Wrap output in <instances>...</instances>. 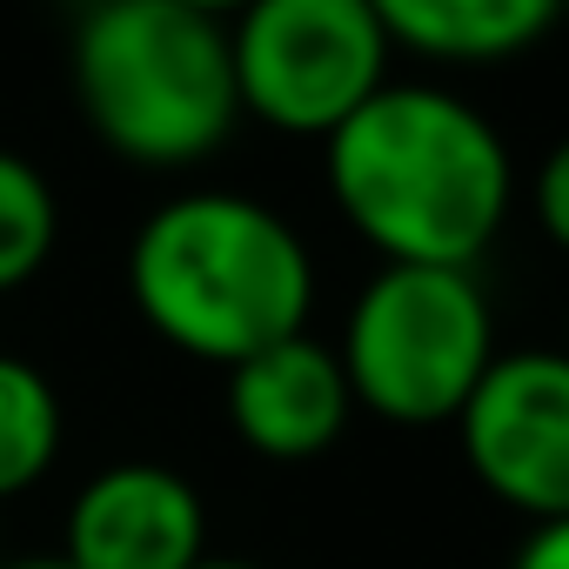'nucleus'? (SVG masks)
Masks as SVG:
<instances>
[{
  "label": "nucleus",
  "instance_id": "obj_1",
  "mask_svg": "<svg viewBox=\"0 0 569 569\" xmlns=\"http://www.w3.org/2000/svg\"><path fill=\"white\" fill-rule=\"evenodd\" d=\"M329 194L342 221L409 268H476L509 208L516 161L496 121L436 81H389L329 141Z\"/></svg>",
  "mask_w": 569,
  "mask_h": 569
},
{
  "label": "nucleus",
  "instance_id": "obj_2",
  "mask_svg": "<svg viewBox=\"0 0 569 569\" xmlns=\"http://www.w3.org/2000/svg\"><path fill=\"white\" fill-rule=\"evenodd\" d=\"M128 296L141 322L208 362L234 369L309 329L316 261L296 221L234 188L168 194L128 241Z\"/></svg>",
  "mask_w": 569,
  "mask_h": 569
},
{
  "label": "nucleus",
  "instance_id": "obj_3",
  "mask_svg": "<svg viewBox=\"0 0 569 569\" xmlns=\"http://www.w3.org/2000/svg\"><path fill=\"white\" fill-rule=\"evenodd\" d=\"M74 101L134 168H201L241 128L228 21L174 0H94L74 28Z\"/></svg>",
  "mask_w": 569,
  "mask_h": 569
},
{
  "label": "nucleus",
  "instance_id": "obj_4",
  "mask_svg": "<svg viewBox=\"0 0 569 569\" xmlns=\"http://www.w3.org/2000/svg\"><path fill=\"white\" fill-rule=\"evenodd\" d=\"M336 356L356 409L402 429H442L496 362V309L476 268L382 261L349 302Z\"/></svg>",
  "mask_w": 569,
  "mask_h": 569
},
{
  "label": "nucleus",
  "instance_id": "obj_5",
  "mask_svg": "<svg viewBox=\"0 0 569 569\" xmlns=\"http://www.w3.org/2000/svg\"><path fill=\"white\" fill-rule=\"evenodd\" d=\"M389 34L369 0H248L228 21L241 114L274 134L329 141L369 94L389 88Z\"/></svg>",
  "mask_w": 569,
  "mask_h": 569
},
{
  "label": "nucleus",
  "instance_id": "obj_6",
  "mask_svg": "<svg viewBox=\"0 0 569 569\" xmlns=\"http://www.w3.org/2000/svg\"><path fill=\"white\" fill-rule=\"evenodd\" d=\"M469 476L529 522L569 516V356L496 349L489 376L449 422Z\"/></svg>",
  "mask_w": 569,
  "mask_h": 569
},
{
  "label": "nucleus",
  "instance_id": "obj_7",
  "mask_svg": "<svg viewBox=\"0 0 569 569\" xmlns=\"http://www.w3.org/2000/svg\"><path fill=\"white\" fill-rule=\"evenodd\" d=\"M61 556L74 569H194L208 556V509L168 462H108L74 489Z\"/></svg>",
  "mask_w": 569,
  "mask_h": 569
},
{
  "label": "nucleus",
  "instance_id": "obj_8",
  "mask_svg": "<svg viewBox=\"0 0 569 569\" xmlns=\"http://www.w3.org/2000/svg\"><path fill=\"white\" fill-rule=\"evenodd\" d=\"M349 416H356V396H349L342 356L309 329L228 369V429L268 462L322 456L349 429Z\"/></svg>",
  "mask_w": 569,
  "mask_h": 569
},
{
  "label": "nucleus",
  "instance_id": "obj_9",
  "mask_svg": "<svg viewBox=\"0 0 569 569\" xmlns=\"http://www.w3.org/2000/svg\"><path fill=\"white\" fill-rule=\"evenodd\" d=\"M369 8L389 48H409L442 68L516 61L562 21V0H369Z\"/></svg>",
  "mask_w": 569,
  "mask_h": 569
},
{
  "label": "nucleus",
  "instance_id": "obj_10",
  "mask_svg": "<svg viewBox=\"0 0 569 569\" xmlns=\"http://www.w3.org/2000/svg\"><path fill=\"white\" fill-rule=\"evenodd\" d=\"M61 396L54 382L21 362V356H0V502L34 489L54 456H61Z\"/></svg>",
  "mask_w": 569,
  "mask_h": 569
},
{
  "label": "nucleus",
  "instance_id": "obj_11",
  "mask_svg": "<svg viewBox=\"0 0 569 569\" xmlns=\"http://www.w3.org/2000/svg\"><path fill=\"white\" fill-rule=\"evenodd\" d=\"M54 234H61V208H54L48 174L28 154L0 148V296L28 289V281L48 268Z\"/></svg>",
  "mask_w": 569,
  "mask_h": 569
},
{
  "label": "nucleus",
  "instance_id": "obj_12",
  "mask_svg": "<svg viewBox=\"0 0 569 569\" xmlns=\"http://www.w3.org/2000/svg\"><path fill=\"white\" fill-rule=\"evenodd\" d=\"M529 208H536L542 234L569 254V134L542 154V168H536V181H529Z\"/></svg>",
  "mask_w": 569,
  "mask_h": 569
},
{
  "label": "nucleus",
  "instance_id": "obj_13",
  "mask_svg": "<svg viewBox=\"0 0 569 569\" xmlns=\"http://www.w3.org/2000/svg\"><path fill=\"white\" fill-rule=\"evenodd\" d=\"M509 569H569V516H549V522H529L522 549Z\"/></svg>",
  "mask_w": 569,
  "mask_h": 569
},
{
  "label": "nucleus",
  "instance_id": "obj_14",
  "mask_svg": "<svg viewBox=\"0 0 569 569\" xmlns=\"http://www.w3.org/2000/svg\"><path fill=\"white\" fill-rule=\"evenodd\" d=\"M174 8H194V14H214V21H234L248 0H174Z\"/></svg>",
  "mask_w": 569,
  "mask_h": 569
},
{
  "label": "nucleus",
  "instance_id": "obj_15",
  "mask_svg": "<svg viewBox=\"0 0 569 569\" xmlns=\"http://www.w3.org/2000/svg\"><path fill=\"white\" fill-rule=\"evenodd\" d=\"M0 569H74L68 556H14V562H0Z\"/></svg>",
  "mask_w": 569,
  "mask_h": 569
},
{
  "label": "nucleus",
  "instance_id": "obj_16",
  "mask_svg": "<svg viewBox=\"0 0 569 569\" xmlns=\"http://www.w3.org/2000/svg\"><path fill=\"white\" fill-rule=\"evenodd\" d=\"M194 569H261V562H248V556H201Z\"/></svg>",
  "mask_w": 569,
  "mask_h": 569
},
{
  "label": "nucleus",
  "instance_id": "obj_17",
  "mask_svg": "<svg viewBox=\"0 0 569 569\" xmlns=\"http://www.w3.org/2000/svg\"><path fill=\"white\" fill-rule=\"evenodd\" d=\"M562 356H569V316H562Z\"/></svg>",
  "mask_w": 569,
  "mask_h": 569
},
{
  "label": "nucleus",
  "instance_id": "obj_18",
  "mask_svg": "<svg viewBox=\"0 0 569 569\" xmlns=\"http://www.w3.org/2000/svg\"><path fill=\"white\" fill-rule=\"evenodd\" d=\"M562 14H569V0H562Z\"/></svg>",
  "mask_w": 569,
  "mask_h": 569
}]
</instances>
